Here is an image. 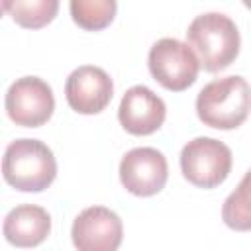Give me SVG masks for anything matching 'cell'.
I'll use <instances>...</instances> for the list:
<instances>
[{"mask_svg": "<svg viewBox=\"0 0 251 251\" xmlns=\"http://www.w3.org/2000/svg\"><path fill=\"white\" fill-rule=\"evenodd\" d=\"M186 39L196 53L200 67L210 73L229 67L235 61L241 45L235 22L222 12H206L196 16L186 29Z\"/></svg>", "mask_w": 251, "mask_h": 251, "instance_id": "obj_1", "label": "cell"}, {"mask_svg": "<svg viewBox=\"0 0 251 251\" xmlns=\"http://www.w3.org/2000/svg\"><path fill=\"white\" fill-rule=\"evenodd\" d=\"M251 110V86L231 75L208 82L196 96V114L204 126L216 129L239 127Z\"/></svg>", "mask_w": 251, "mask_h": 251, "instance_id": "obj_2", "label": "cell"}, {"mask_svg": "<svg viewBox=\"0 0 251 251\" xmlns=\"http://www.w3.org/2000/svg\"><path fill=\"white\" fill-rule=\"evenodd\" d=\"M4 180L22 192H41L57 176L53 151L39 139L22 137L12 141L2 157Z\"/></svg>", "mask_w": 251, "mask_h": 251, "instance_id": "obj_3", "label": "cell"}, {"mask_svg": "<svg viewBox=\"0 0 251 251\" xmlns=\"http://www.w3.org/2000/svg\"><path fill=\"white\" fill-rule=\"evenodd\" d=\"M147 65L153 78L173 92L186 90L194 84L200 71V61L192 47L176 37L157 39L149 49Z\"/></svg>", "mask_w": 251, "mask_h": 251, "instance_id": "obj_4", "label": "cell"}, {"mask_svg": "<svg viewBox=\"0 0 251 251\" xmlns=\"http://www.w3.org/2000/svg\"><path fill=\"white\" fill-rule=\"evenodd\" d=\"M180 171L190 184L214 188L231 171V149L214 137H194L180 151Z\"/></svg>", "mask_w": 251, "mask_h": 251, "instance_id": "obj_5", "label": "cell"}, {"mask_svg": "<svg viewBox=\"0 0 251 251\" xmlns=\"http://www.w3.org/2000/svg\"><path fill=\"white\" fill-rule=\"evenodd\" d=\"M6 114L16 126L39 127L55 110L51 86L39 76H22L14 80L4 98Z\"/></svg>", "mask_w": 251, "mask_h": 251, "instance_id": "obj_6", "label": "cell"}, {"mask_svg": "<svg viewBox=\"0 0 251 251\" xmlns=\"http://www.w3.org/2000/svg\"><path fill=\"white\" fill-rule=\"evenodd\" d=\"M169 178L165 155L155 147H135L120 161V180L135 196H153L161 192Z\"/></svg>", "mask_w": 251, "mask_h": 251, "instance_id": "obj_7", "label": "cell"}, {"mask_svg": "<svg viewBox=\"0 0 251 251\" xmlns=\"http://www.w3.org/2000/svg\"><path fill=\"white\" fill-rule=\"evenodd\" d=\"M71 237L76 251H118L124 237V226L114 210L90 206L75 218Z\"/></svg>", "mask_w": 251, "mask_h": 251, "instance_id": "obj_8", "label": "cell"}, {"mask_svg": "<svg viewBox=\"0 0 251 251\" xmlns=\"http://www.w3.org/2000/svg\"><path fill=\"white\" fill-rule=\"evenodd\" d=\"M114 94V82L110 75L94 65L76 67L65 82V96L69 106L78 114L102 112Z\"/></svg>", "mask_w": 251, "mask_h": 251, "instance_id": "obj_9", "label": "cell"}, {"mask_svg": "<svg viewBox=\"0 0 251 251\" xmlns=\"http://www.w3.org/2000/svg\"><path fill=\"white\" fill-rule=\"evenodd\" d=\"M167 116V106L161 96L143 84L126 90L118 108V120L126 131L133 135H149L157 131Z\"/></svg>", "mask_w": 251, "mask_h": 251, "instance_id": "obj_10", "label": "cell"}, {"mask_svg": "<svg viewBox=\"0 0 251 251\" xmlns=\"http://www.w3.org/2000/svg\"><path fill=\"white\" fill-rule=\"evenodd\" d=\"M4 237L16 247H35L43 243L51 231V216L35 204H20L12 208L2 226Z\"/></svg>", "mask_w": 251, "mask_h": 251, "instance_id": "obj_11", "label": "cell"}, {"mask_svg": "<svg viewBox=\"0 0 251 251\" xmlns=\"http://www.w3.org/2000/svg\"><path fill=\"white\" fill-rule=\"evenodd\" d=\"M222 220L235 231H251V169L243 175L237 188L224 200Z\"/></svg>", "mask_w": 251, "mask_h": 251, "instance_id": "obj_12", "label": "cell"}, {"mask_svg": "<svg viewBox=\"0 0 251 251\" xmlns=\"http://www.w3.org/2000/svg\"><path fill=\"white\" fill-rule=\"evenodd\" d=\"M2 6L14 18L16 24L29 29L47 25L57 16L59 10L57 0H16V2H2Z\"/></svg>", "mask_w": 251, "mask_h": 251, "instance_id": "obj_13", "label": "cell"}, {"mask_svg": "<svg viewBox=\"0 0 251 251\" xmlns=\"http://www.w3.org/2000/svg\"><path fill=\"white\" fill-rule=\"evenodd\" d=\"M69 8L76 25L88 31H96L114 20L118 4L114 0H71Z\"/></svg>", "mask_w": 251, "mask_h": 251, "instance_id": "obj_14", "label": "cell"}, {"mask_svg": "<svg viewBox=\"0 0 251 251\" xmlns=\"http://www.w3.org/2000/svg\"><path fill=\"white\" fill-rule=\"evenodd\" d=\"M243 4H245V6H247V8H251V2H249V0H245V2H243Z\"/></svg>", "mask_w": 251, "mask_h": 251, "instance_id": "obj_15", "label": "cell"}]
</instances>
